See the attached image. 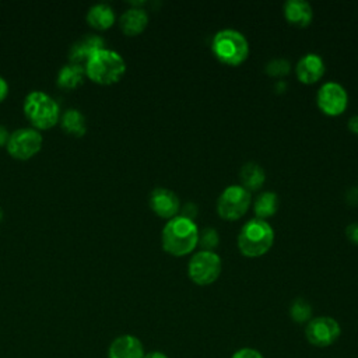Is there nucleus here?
<instances>
[{"label":"nucleus","instance_id":"5701e85b","mask_svg":"<svg viewBox=\"0 0 358 358\" xmlns=\"http://www.w3.org/2000/svg\"><path fill=\"white\" fill-rule=\"evenodd\" d=\"M291 70V64L288 60L282 59V57H277V59H271L266 67L264 71L267 76L270 77H284L285 74H288Z\"/></svg>","mask_w":358,"mask_h":358},{"label":"nucleus","instance_id":"aec40b11","mask_svg":"<svg viewBox=\"0 0 358 358\" xmlns=\"http://www.w3.org/2000/svg\"><path fill=\"white\" fill-rule=\"evenodd\" d=\"M62 129L76 137H81L87 131V124H85V117L78 109H67L62 115Z\"/></svg>","mask_w":358,"mask_h":358},{"label":"nucleus","instance_id":"0eeeda50","mask_svg":"<svg viewBox=\"0 0 358 358\" xmlns=\"http://www.w3.org/2000/svg\"><path fill=\"white\" fill-rule=\"evenodd\" d=\"M250 206V193L239 186L231 185L224 189L217 200V213L224 220H238L241 218Z\"/></svg>","mask_w":358,"mask_h":358},{"label":"nucleus","instance_id":"a211bd4d","mask_svg":"<svg viewBox=\"0 0 358 358\" xmlns=\"http://www.w3.org/2000/svg\"><path fill=\"white\" fill-rule=\"evenodd\" d=\"M239 178L242 180V187H245L249 193L259 190L264 180H266V173L264 169L256 164V162H246L239 172Z\"/></svg>","mask_w":358,"mask_h":358},{"label":"nucleus","instance_id":"7ed1b4c3","mask_svg":"<svg viewBox=\"0 0 358 358\" xmlns=\"http://www.w3.org/2000/svg\"><path fill=\"white\" fill-rule=\"evenodd\" d=\"M85 76L94 83L109 85L117 83L126 71L123 57L110 49H102L94 53L85 64Z\"/></svg>","mask_w":358,"mask_h":358},{"label":"nucleus","instance_id":"39448f33","mask_svg":"<svg viewBox=\"0 0 358 358\" xmlns=\"http://www.w3.org/2000/svg\"><path fill=\"white\" fill-rule=\"evenodd\" d=\"M24 112L36 129H50L59 120L57 102L42 91H32L24 101Z\"/></svg>","mask_w":358,"mask_h":358},{"label":"nucleus","instance_id":"2eb2a0df","mask_svg":"<svg viewBox=\"0 0 358 358\" xmlns=\"http://www.w3.org/2000/svg\"><path fill=\"white\" fill-rule=\"evenodd\" d=\"M285 20L295 27L303 28L308 27L313 18L312 7L308 1L303 0H288L284 4Z\"/></svg>","mask_w":358,"mask_h":358},{"label":"nucleus","instance_id":"2f4dec72","mask_svg":"<svg viewBox=\"0 0 358 358\" xmlns=\"http://www.w3.org/2000/svg\"><path fill=\"white\" fill-rule=\"evenodd\" d=\"M1 218H3V210L0 208V221H1Z\"/></svg>","mask_w":358,"mask_h":358},{"label":"nucleus","instance_id":"f03ea898","mask_svg":"<svg viewBox=\"0 0 358 358\" xmlns=\"http://www.w3.org/2000/svg\"><path fill=\"white\" fill-rule=\"evenodd\" d=\"M274 242V231L268 222L260 218L248 221L238 235V249L246 257L266 255Z\"/></svg>","mask_w":358,"mask_h":358},{"label":"nucleus","instance_id":"6e6552de","mask_svg":"<svg viewBox=\"0 0 358 358\" xmlns=\"http://www.w3.org/2000/svg\"><path fill=\"white\" fill-rule=\"evenodd\" d=\"M7 151L15 159H29L42 148V136L38 130L24 127L13 131L7 143Z\"/></svg>","mask_w":358,"mask_h":358},{"label":"nucleus","instance_id":"f3484780","mask_svg":"<svg viewBox=\"0 0 358 358\" xmlns=\"http://www.w3.org/2000/svg\"><path fill=\"white\" fill-rule=\"evenodd\" d=\"M87 22L95 29H99V31L108 29L115 22V13L110 6L105 3H98L88 10Z\"/></svg>","mask_w":358,"mask_h":358},{"label":"nucleus","instance_id":"4be33fe9","mask_svg":"<svg viewBox=\"0 0 358 358\" xmlns=\"http://www.w3.org/2000/svg\"><path fill=\"white\" fill-rule=\"evenodd\" d=\"M289 316L295 323H308L312 319V306L303 298H296L289 306Z\"/></svg>","mask_w":358,"mask_h":358},{"label":"nucleus","instance_id":"423d86ee","mask_svg":"<svg viewBox=\"0 0 358 358\" xmlns=\"http://www.w3.org/2000/svg\"><path fill=\"white\" fill-rule=\"evenodd\" d=\"M221 267V259L215 252L200 250L192 256L187 273L194 284L210 285L220 277Z\"/></svg>","mask_w":358,"mask_h":358},{"label":"nucleus","instance_id":"a878e982","mask_svg":"<svg viewBox=\"0 0 358 358\" xmlns=\"http://www.w3.org/2000/svg\"><path fill=\"white\" fill-rule=\"evenodd\" d=\"M345 235L352 243L358 245V222L348 224L345 228Z\"/></svg>","mask_w":358,"mask_h":358},{"label":"nucleus","instance_id":"f257e3e1","mask_svg":"<svg viewBox=\"0 0 358 358\" xmlns=\"http://www.w3.org/2000/svg\"><path fill=\"white\" fill-rule=\"evenodd\" d=\"M162 248L172 256H185L199 243V229L193 220L183 215L171 218L162 229Z\"/></svg>","mask_w":358,"mask_h":358},{"label":"nucleus","instance_id":"f8f14e48","mask_svg":"<svg viewBox=\"0 0 358 358\" xmlns=\"http://www.w3.org/2000/svg\"><path fill=\"white\" fill-rule=\"evenodd\" d=\"M105 49V41L103 38L98 36V35H87L83 36L81 39H78L77 42L73 43L71 49H70V63L76 64V66H81L85 67L87 62L90 60V57L96 53L98 50Z\"/></svg>","mask_w":358,"mask_h":358},{"label":"nucleus","instance_id":"4468645a","mask_svg":"<svg viewBox=\"0 0 358 358\" xmlns=\"http://www.w3.org/2000/svg\"><path fill=\"white\" fill-rule=\"evenodd\" d=\"M296 77L303 84H313L324 74V63L316 53H308L299 59L295 67Z\"/></svg>","mask_w":358,"mask_h":358},{"label":"nucleus","instance_id":"c85d7f7f","mask_svg":"<svg viewBox=\"0 0 358 358\" xmlns=\"http://www.w3.org/2000/svg\"><path fill=\"white\" fill-rule=\"evenodd\" d=\"M8 138H10V133L7 131V129L4 126H0V147L7 145Z\"/></svg>","mask_w":358,"mask_h":358},{"label":"nucleus","instance_id":"b1692460","mask_svg":"<svg viewBox=\"0 0 358 358\" xmlns=\"http://www.w3.org/2000/svg\"><path fill=\"white\" fill-rule=\"evenodd\" d=\"M199 243L203 250L213 252L220 243L218 232L214 228H204L201 234H199Z\"/></svg>","mask_w":358,"mask_h":358},{"label":"nucleus","instance_id":"c756f323","mask_svg":"<svg viewBox=\"0 0 358 358\" xmlns=\"http://www.w3.org/2000/svg\"><path fill=\"white\" fill-rule=\"evenodd\" d=\"M348 129H350V131H352L354 134L358 136V115L350 117V120H348Z\"/></svg>","mask_w":358,"mask_h":358},{"label":"nucleus","instance_id":"7c9ffc66","mask_svg":"<svg viewBox=\"0 0 358 358\" xmlns=\"http://www.w3.org/2000/svg\"><path fill=\"white\" fill-rule=\"evenodd\" d=\"M144 358H168V355L162 351H151L144 355Z\"/></svg>","mask_w":358,"mask_h":358},{"label":"nucleus","instance_id":"1a4fd4ad","mask_svg":"<svg viewBox=\"0 0 358 358\" xmlns=\"http://www.w3.org/2000/svg\"><path fill=\"white\" fill-rule=\"evenodd\" d=\"M341 336L338 322L330 316H317L305 326V337L315 347H329Z\"/></svg>","mask_w":358,"mask_h":358},{"label":"nucleus","instance_id":"dca6fc26","mask_svg":"<svg viewBox=\"0 0 358 358\" xmlns=\"http://www.w3.org/2000/svg\"><path fill=\"white\" fill-rule=\"evenodd\" d=\"M147 24H148V14L144 8H138V7L126 10L119 20L120 29L129 36L141 34L145 29Z\"/></svg>","mask_w":358,"mask_h":358},{"label":"nucleus","instance_id":"20e7f679","mask_svg":"<svg viewBox=\"0 0 358 358\" xmlns=\"http://www.w3.org/2000/svg\"><path fill=\"white\" fill-rule=\"evenodd\" d=\"M214 56L224 64L238 66L249 56V43L246 38L236 29H221L211 41Z\"/></svg>","mask_w":358,"mask_h":358},{"label":"nucleus","instance_id":"ddd939ff","mask_svg":"<svg viewBox=\"0 0 358 358\" xmlns=\"http://www.w3.org/2000/svg\"><path fill=\"white\" fill-rule=\"evenodd\" d=\"M144 355L143 343L133 334L116 337L108 348V358H144Z\"/></svg>","mask_w":358,"mask_h":358},{"label":"nucleus","instance_id":"393cba45","mask_svg":"<svg viewBox=\"0 0 358 358\" xmlns=\"http://www.w3.org/2000/svg\"><path fill=\"white\" fill-rule=\"evenodd\" d=\"M231 358H264L263 354L252 347H242L239 350H236Z\"/></svg>","mask_w":358,"mask_h":358},{"label":"nucleus","instance_id":"9b49d317","mask_svg":"<svg viewBox=\"0 0 358 358\" xmlns=\"http://www.w3.org/2000/svg\"><path fill=\"white\" fill-rule=\"evenodd\" d=\"M150 207L158 217L171 220L176 217L180 203L172 190L166 187H157L150 194Z\"/></svg>","mask_w":358,"mask_h":358},{"label":"nucleus","instance_id":"cd10ccee","mask_svg":"<svg viewBox=\"0 0 358 358\" xmlns=\"http://www.w3.org/2000/svg\"><path fill=\"white\" fill-rule=\"evenodd\" d=\"M7 94H8V84H7V81L0 76V102H3V101L6 99Z\"/></svg>","mask_w":358,"mask_h":358},{"label":"nucleus","instance_id":"6ab92c4d","mask_svg":"<svg viewBox=\"0 0 358 358\" xmlns=\"http://www.w3.org/2000/svg\"><path fill=\"white\" fill-rule=\"evenodd\" d=\"M85 76V69L76 64H66L59 70L57 84L64 90H74L83 84Z\"/></svg>","mask_w":358,"mask_h":358},{"label":"nucleus","instance_id":"412c9836","mask_svg":"<svg viewBox=\"0 0 358 358\" xmlns=\"http://www.w3.org/2000/svg\"><path fill=\"white\" fill-rule=\"evenodd\" d=\"M253 208H255L256 218L266 220L268 217H273L278 208L277 194L274 192H263L262 194L257 196Z\"/></svg>","mask_w":358,"mask_h":358},{"label":"nucleus","instance_id":"bb28decb","mask_svg":"<svg viewBox=\"0 0 358 358\" xmlns=\"http://www.w3.org/2000/svg\"><path fill=\"white\" fill-rule=\"evenodd\" d=\"M196 215H197V207L193 203L185 204V207H183V217H186L189 220H193V217H196Z\"/></svg>","mask_w":358,"mask_h":358},{"label":"nucleus","instance_id":"9d476101","mask_svg":"<svg viewBox=\"0 0 358 358\" xmlns=\"http://www.w3.org/2000/svg\"><path fill=\"white\" fill-rule=\"evenodd\" d=\"M316 102L319 109L327 116L341 115L348 103V95L338 83H326L317 91Z\"/></svg>","mask_w":358,"mask_h":358}]
</instances>
